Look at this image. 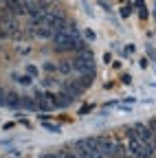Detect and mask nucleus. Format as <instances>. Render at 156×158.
I'll list each match as a JSON object with an SVG mask.
<instances>
[{
    "mask_svg": "<svg viewBox=\"0 0 156 158\" xmlns=\"http://www.w3.org/2000/svg\"><path fill=\"white\" fill-rule=\"evenodd\" d=\"M139 158H154V156H139Z\"/></svg>",
    "mask_w": 156,
    "mask_h": 158,
    "instance_id": "obj_3",
    "label": "nucleus"
},
{
    "mask_svg": "<svg viewBox=\"0 0 156 158\" xmlns=\"http://www.w3.org/2000/svg\"><path fill=\"white\" fill-rule=\"evenodd\" d=\"M44 158H53V154H46V156H44Z\"/></svg>",
    "mask_w": 156,
    "mask_h": 158,
    "instance_id": "obj_4",
    "label": "nucleus"
},
{
    "mask_svg": "<svg viewBox=\"0 0 156 158\" xmlns=\"http://www.w3.org/2000/svg\"><path fill=\"white\" fill-rule=\"evenodd\" d=\"M73 68L77 73H82V75H92L95 73V59H92V51L84 48L79 51V55H77L73 59Z\"/></svg>",
    "mask_w": 156,
    "mask_h": 158,
    "instance_id": "obj_1",
    "label": "nucleus"
},
{
    "mask_svg": "<svg viewBox=\"0 0 156 158\" xmlns=\"http://www.w3.org/2000/svg\"><path fill=\"white\" fill-rule=\"evenodd\" d=\"M73 103V97L68 92H60V94H53V108H66Z\"/></svg>",
    "mask_w": 156,
    "mask_h": 158,
    "instance_id": "obj_2",
    "label": "nucleus"
}]
</instances>
